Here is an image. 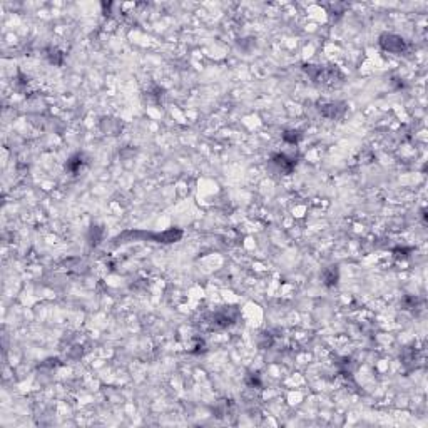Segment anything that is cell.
<instances>
[{
    "label": "cell",
    "instance_id": "obj_4",
    "mask_svg": "<svg viewBox=\"0 0 428 428\" xmlns=\"http://www.w3.org/2000/svg\"><path fill=\"white\" fill-rule=\"evenodd\" d=\"M84 156L80 154V152H77V154H74L72 158L66 163V169L70 172V174H77V172L80 171V167L84 166Z\"/></svg>",
    "mask_w": 428,
    "mask_h": 428
},
{
    "label": "cell",
    "instance_id": "obj_3",
    "mask_svg": "<svg viewBox=\"0 0 428 428\" xmlns=\"http://www.w3.org/2000/svg\"><path fill=\"white\" fill-rule=\"evenodd\" d=\"M323 278V285L328 286V288H333L338 285V279H340V271H338V266H329L323 271L321 274Z\"/></svg>",
    "mask_w": 428,
    "mask_h": 428
},
{
    "label": "cell",
    "instance_id": "obj_1",
    "mask_svg": "<svg viewBox=\"0 0 428 428\" xmlns=\"http://www.w3.org/2000/svg\"><path fill=\"white\" fill-rule=\"evenodd\" d=\"M380 45H381V49L388 50V52H392V54L403 52L405 47H406L405 40L398 35H393V33H383V35L380 37Z\"/></svg>",
    "mask_w": 428,
    "mask_h": 428
},
{
    "label": "cell",
    "instance_id": "obj_2",
    "mask_svg": "<svg viewBox=\"0 0 428 428\" xmlns=\"http://www.w3.org/2000/svg\"><path fill=\"white\" fill-rule=\"evenodd\" d=\"M271 163H273L281 172H285V174H290L296 167V161L293 158H288L286 154H273Z\"/></svg>",
    "mask_w": 428,
    "mask_h": 428
},
{
    "label": "cell",
    "instance_id": "obj_5",
    "mask_svg": "<svg viewBox=\"0 0 428 428\" xmlns=\"http://www.w3.org/2000/svg\"><path fill=\"white\" fill-rule=\"evenodd\" d=\"M301 137H303V134L299 132V131H295V129L285 131V132H283V141L288 142V144H298L299 141H301Z\"/></svg>",
    "mask_w": 428,
    "mask_h": 428
}]
</instances>
